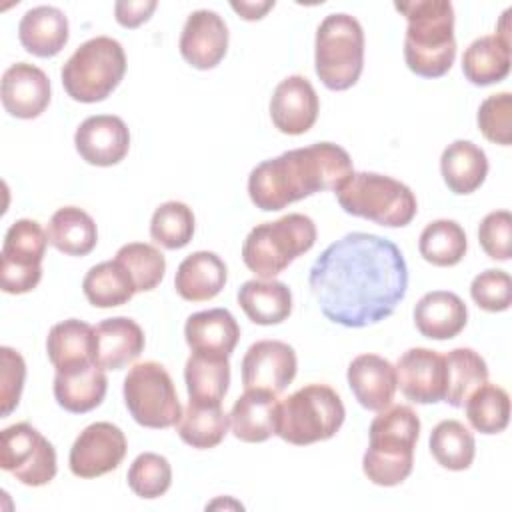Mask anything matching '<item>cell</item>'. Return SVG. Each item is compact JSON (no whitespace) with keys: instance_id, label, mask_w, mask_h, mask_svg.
I'll return each mask as SVG.
<instances>
[{"instance_id":"603a6c76","label":"cell","mask_w":512,"mask_h":512,"mask_svg":"<svg viewBox=\"0 0 512 512\" xmlns=\"http://www.w3.org/2000/svg\"><path fill=\"white\" fill-rule=\"evenodd\" d=\"M184 338L192 352L228 358L240 340V326L226 308H210L188 316Z\"/></svg>"},{"instance_id":"c3c4849f","label":"cell","mask_w":512,"mask_h":512,"mask_svg":"<svg viewBox=\"0 0 512 512\" xmlns=\"http://www.w3.org/2000/svg\"><path fill=\"white\" fill-rule=\"evenodd\" d=\"M230 6L244 20H260L270 8H274V0H266V2H232Z\"/></svg>"},{"instance_id":"7bdbcfd3","label":"cell","mask_w":512,"mask_h":512,"mask_svg":"<svg viewBox=\"0 0 512 512\" xmlns=\"http://www.w3.org/2000/svg\"><path fill=\"white\" fill-rule=\"evenodd\" d=\"M478 128L486 140L502 146L512 142V94L500 92L488 96L478 108Z\"/></svg>"},{"instance_id":"ab89813d","label":"cell","mask_w":512,"mask_h":512,"mask_svg":"<svg viewBox=\"0 0 512 512\" xmlns=\"http://www.w3.org/2000/svg\"><path fill=\"white\" fill-rule=\"evenodd\" d=\"M150 236L166 250L184 248L194 236L192 208L178 200L160 204L150 220Z\"/></svg>"},{"instance_id":"f1b7e54d","label":"cell","mask_w":512,"mask_h":512,"mask_svg":"<svg viewBox=\"0 0 512 512\" xmlns=\"http://www.w3.org/2000/svg\"><path fill=\"white\" fill-rule=\"evenodd\" d=\"M238 304L260 326L284 322L292 312V292L280 280H248L238 288Z\"/></svg>"},{"instance_id":"60d3db41","label":"cell","mask_w":512,"mask_h":512,"mask_svg":"<svg viewBox=\"0 0 512 512\" xmlns=\"http://www.w3.org/2000/svg\"><path fill=\"white\" fill-rule=\"evenodd\" d=\"M114 260L126 268V272L134 280L136 292L154 290L162 282L166 272L164 254L152 244H144V242L124 244L116 252Z\"/></svg>"},{"instance_id":"9a60e30c","label":"cell","mask_w":512,"mask_h":512,"mask_svg":"<svg viewBox=\"0 0 512 512\" xmlns=\"http://www.w3.org/2000/svg\"><path fill=\"white\" fill-rule=\"evenodd\" d=\"M396 386L416 404L444 400L446 364L444 356L430 348H410L396 362Z\"/></svg>"},{"instance_id":"1f68e13d","label":"cell","mask_w":512,"mask_h":512,"mask_svg":"<svg viewBox=\"0 0 512 512\" xmlns=\"http://www.w3.org/2000/svg\"><path fill=\"white\" fill-rule=\"evenodd\" d=\"M48 242L62 254L86 256L98 242L96 222L78 206L58 208L48 222Z\"/></svg>"},{"instance_id":"4fadbf2b","label":"cell","mask_w":512,"mask_h":512,"mask_svg":"<svg viewBox=\"0 0 512 512\" xmlns=\"http://www.w3.org/2000/svg\"><path fill=\"white\" fill-rule=\"evenodd\" d=\"M126 450V436L116 424L94 422L78 434L70 448V472L78 478L104 476L118 468Z\"/></svg>"},{"instance_id":"8992f818","label":"cell","mask_w":512,"mask_h":512,"mask_svg":"<svg viewBox=\"0 0 512 512\" xmlns=\"http://www.w3.org/2000/svg\"><path fill=\"white\" fill-rule=\"evenodd\" d=\"M316 242V224L306 214H286L254 226L244 244L242 260L260 280H272Z\"/></svg>"},{"instance_id":"5bb4252c","label":"cell","mask_w":512,"mask_h":512,"mask_svg":"<svg viewBox=\"0 0 512 512\" xmlns=\"http://www.w3.org/2000/svg\"><path fill=\"white\" fill-rule=\"evenodd\" d=\"M242 384L246 390L280 394L296 376V352L280 340H258L242 358Z\"/></svg>"},{"instance_id":"836d02e7","label":"cell","mask_w":512,"mask_h":512,"mask_svg":"<svg viewBox=\"0 0 512 512\" xmlns=\"http://www.w3.org/2000/svg\"><path fill=\"white\" fill-rule=\"evenodd\" d=\"M446 390L444 402L452 408L464 406L468 396L488 382V366L472 348H454L444 356Z\"/></svg>"},{"instance_id":"484cf974","label":"cell","mask_w":512,"mask_h":512,"mask_svg":"<svg viewBox=\"0 0 512 512\" xmlns=\"http://www.w3.org/2000/svg\"><path fill=\"white\" fill-rule=\"evenodd\" d=\"M278 398L266 390H246L230 410L232 434L242 442H264L276 434Z\"/></svg>"},{"instance_id":"7c38bea8","label":"cell","mask_w":512,"mask_h":512,"mask_svg":"<svg viewBox=\"0 0 512 512\" xmlns=\"http://www.w3.org/2000/svg\"><path fill=\"white\" fill-rule=\"evenodd\" d=\"M0 468L26 486H44L56 476V450L32 424L18 422L0 434Z\"/></svg>"},{"instance_id":"f6af8a7d","label":"cell","mask_w":512,"mask_h":512,"mask_svg":"<svg viewBox=\"0 0 512 512\" xmlns=\"http://www.w3.org/2000/svg\"><path fill=\"white\" fill-rule=\"evenodd\" d=\"M478 242L492 260H510L512 254V214L494 210L478 226Z\"/></svg>"},{"instance_id":"4dcf8cb0","label":"cell","mask_w":512,"mask_h":512,"mask_svg":"<svg viewBox=\"0 0 512 512\" xmlns=\"http://www.w3.org/2000/svg\"><path fill=\"white\" fill-rule=\"evenodd\" d=\"M230 428V416L222 402H198L188 398V406L176 424L178 436L192 448L206 450L218 446Z\"/></svg>"},{"instance_id":"52a82bcc","label":"cell","mask_w":512,"mask_h":512,"mask_svg":"<svg viewBox=\"0 0 512 512\" xmlns=\"http://www.w3.org/2000/svg\"><path fill=\"white\" fill-rule=\"evenodd\" d=\"M126 54L118 40L96 36L80 44L62 66V86L66 94L84 104L106 100L122 82Z\"/></svg>"},{"instance_id":"277c9868","label":"cell","mask_w":512,"mask_h":512,"mask_svg":"<svg viewBox=\"0 0 512 512\" xmlns=\"http://www.w3.org/2000/svg\"><path fill=\"white\" fill-rule=\"evenodd\" d=\"M420 436L418 414L404 404L384 408L368 430V448L362 470L372 484L398 486L414 466V448Z\"/></svg>"},{"instance_id":"3957f363","label":"cell","mask_w":512,"mask_h":512,"mask_svg":"<svg viewBox=\"0 0 512 512\" xmlns=\"http://www.w3.org/2000/svg\"><path fill=\"white\" fill-rule=\"evenodd\" d=\"M408 20L404 36L406 66L422 78L444 76L456 58L454 8L448 0L396 2Z\"/></svg>"},{"instance_id":"e575fe53","label":"cell","mask_w":512,"mask_h":512,"mask_svg":"<svg viewBox=\"0 0 512 512\" xmlns=\"http://www.w3.org/2000/svg\"><path fill=\"white\" fill-rule=\"evenodd\" d=\"M184 380L190 400L222 402L230 384L228 358L192 352L184 366Z\"/></svg>"},{"instance_id":"bcb514c9","label":"cell","mask_w":512,"mask_h":512,"mask_svg":"<svg viewBox=\"0 0 512 512\" xmlns=\"http://www.w3.org/2000/svg\"><path fill=\"white\" fill-rule=\"evenodd\" d=\"M0 398H2V416H8L20 402V394L24 388L26 378V364L24 358L8 348H0Z\"/></svg>"},{"instance_id":"e0dca14e","label":"cell","mask_w":512,"mask_h":512,"mask_svg":"<svg viewBox=\"0 0 512 512\" xmlns=\"http://www.w3.org/2000/svg\"><path fill=\"white\" fill-rule=\"evenodd\" d=\"M320 110V100L308 78L294 74L284 78L272 92L270 118L272 124L290 136L308 132Z\"/></svg>"},{"instance_id":"ba28073f","label":"cell","mask_w":512,"mask_h":512,"mask_svg":"<svg viewBox=\"0 0 512 512\" xmlns=\"http://www.w3.org/2000/svg\"><path fill=\"white\" fill-rule=\"evenodd\" d=\"M344 404L326 384H308L278 406L276 436L294 446H308L332 438L344 424Z\"/></svg>"},{"instance_id":"8fae6325","label":"cell","mask_w":512,"mask_h":512,"mask_svg":"<svg viewBox=\"0 0 512 512\" xmlns=\"http://www.w3.org/2000/svg\"><path fill=\"white\" fill-rule=\"evenodd\" d=\"M48 244V234L36 220L22 218L10 224L0 264V286L6 294H26L38 286Z\"/></svg>"},{"instance_id":"4316f807","label":"cell","mask_w":512,"mask_h":512,"mask_svg":"<svg viewBox=\"0 0 512 512\" xmlns=\"http://www.w3.org/2000/svg\"><path fill=\"white\" fill-rule=\"evenodd\" d=\"M18 38L26 52L52 58L68 42V18L56 6L30 8L18 24Z\"/></svg>"},{"instance_id":"d6a6232c","label":"cell","mask_w":512,"mask_h":512,"mask_svg":"<svg viewBox=\"0 0 512 512\" xmlns=\"http://www.w3.org/2000/svg\"><path fill=\"white\" fill-rule=\"evenodd\" d=\"M82 290L86 300L96 308L122 306L136 294L134 280L116 260H106L92 266L82 280Z\"/></svg>"},{"instance_id":"7a4b0ae2","label":"cell","mask_w":512,"mask_h":512,"mask_svg":"<svg viewBox=\"0 0 512 512\" xmlns=\"http://www.w3.org/2000/svg\"><path fill=\"white\" fill-rule=\"evenodd\" d=\"M352 172L350 154L342 146L316 142L286 150L252 168L248 196L256 208L274 212L316 192H336Z\"/></svg>"},{"instance_id":"f546056e","label":"cell","mask_w":512,"mask_h":512,"mask_svg":"<svg viewBox=\"0 0 512 512\" xmlns=\"http://www.w3.org/2000/svg\"><path fill=\"white\" fill-rule=\"evenodd\" d=\"M462 72L474 86L502 82L510 74V40L498 34L476 38L464 50Z\"/></svg>"},{"instance_id":"6da1fadb","label":"cell","mask_w":512,"mask_h":512,"mask_svg":"<svg viewBox=\"0 0 512 512\" xmlns=\"http://www.w3.org/2000/svg\"><path fill=\"white\" fill-rule=\"evenodd\" d=\"M308 286L330 322L364 328L392 316L404 300L408 266L392 240L350 232L314 260Z\"/></svg>"},{"instance_id":"7dc6e473","label":"cell","mask_w":512,"mask_h":512,"mask_svg":"<svg viewBox=\"0 0 512 512\" xmlns=\"http://www.w3.org/2000/svg\"><path fill=\"white\" fill-rule=\"evenodd\" d=\"M158 2L156 0H120L114 4V14L120 26L124 28H136L140 24H144L152 12L156 10Z\"/></svg>"},{"instance_id":"d590c367","label":"cell","mask_w":512,"mask_h":512,"mask_svg":"<svg viewBox=\"0 0 512 512\" xmlns=\"http://www.w3.org/2000/svg\"><path fill=\"white\" fill-rule=\"evenodd\" d=\"M46 352L54 368L94 360V328L78 318L58 322L48 332Z\"/></svg>"},{"instance_id":"ee69618b","label":"cell","mask_w":512,"mask_h":512,"mask_svg":"<svg viewBox=\"0 0 512 512\" xmlns=\"http://www.w3.org/2000/svg\"><path fill=\"white\" fill-rule=\"evenodd\" d=\"M470 296L486 312H504L512 302V280L504 270H484L472 280Z\"/></svg>"},{"instance_id":"30bf717a","label":"cell","mask_w":512,"mask_h":512,"mask_svg":"<svg viewBox=\"0 0 512 512\" xmlns=\"http://www.w3.org/2000/svg\"><path fill=\"white\" fill-rule=\"evenodd\" d=\"M124 402L144 428H170L182 418V406L166 368L154 360L132 366L124 378Z\"/></svg>"},{"instance_id":"44dd1931","label":"cell","mask_w":512,"mask_h":512,"mask_svg":"<svg viewBox=\"0 0 512 512\" xmlns=\"http://www.w3.org/2000/svg\"><path fill=\"white\" fill-rule=\"evenodd\" d=\"M348 386L366 410L380 412L392 404L396 392V368L378 354H360L348 366Z\"/></svg>"},{"instance_id":"9c48e42d","label":"cell","mask_w":512,"mask_h":512,"mask_svg":"<svg viewBox=\"0 0 512 512\" xmlns=\"http://www.w3.org/2000/svg\"><path fill=\"white\" fill-rule=\"evenodd\" d=\"M314 66L328 90H348L358 82L364 68V30L354 16L338 12L320 22Z\"/></svg>"},{"instance_id":"f35d334b","label":"cell","mask_w":512,"mask_h":512,"mask_svg":"<svg viewBox=\"0 0 512 512\" xmlns=\"http://www.w3.org/2000/svg\"><path fill=\"white\" fill-rule=\"evenodd\" d=\"M466 404V418L470 426L482 434H498L510 420V396L504 388L484 382L476 388Z\"/></svg>"},{"instance_id":"8d00e7d4","label":"cell","mask_w":512,"mask_h":512,"mask_svg":"<svg viewBox=\"0 0 512 512\" xmlns=\"http://www.w3.org/2000/svg\"><path fill=\"white\" fill-rule=\"evenodd\" d=\"M468 242L464 228L454 220H434L420 234V256L434 266H456L466 254Z\"/></svg>"},{"instance_id":"7402d4cb","label":"cell","mask_w":512,"mask_h":512,"mask_svg":"<svg viewBox=\"0 0 512 512\" xmlns=\"http://www.w3.org/2000/svg\"><path fill=\"white\" fill-rule=\"evenodd\" d=\"M144 350V332L128 316L106 318L94 326V362L104 370L132 364Z\"/></svg>"},{"instance_id":"b9f144b4","label":"cell","mask_w":512,"mask_h":512,"mask_svg":"<svg viewBox=\"0 0 512 512\" xmlns=\"http://www.w3.org/2000/svg\"><path fill=\"white\" fill-rule=\"evenodd\" d=\"M126 480L136 496L152 500L168 492L172 484V468L164 456L156 452H144L138 454L130 464Z\"/></svg>"},{"instance_id":"cb8c5ba5","label":"cell","mask_w":512,"mask_h":512,"mask_svg":"<svg viewBox=\"0 0 512 512\" xmlns=\"http://www.w3.org/2000/svg\"><path fill=\"white\" fill-rule=\"evenodd\" d=\"M468 322L464 300L448 290H432L414 306L416 330L432 340H450L458 336Z\"/></svg>"},{"instance_id":"d4e9b609","label":"cell","mask_w":512,"mask_h":512,"mask_svg":"<svg viewBox=\"0 0 512 512\" xmlns=\"http://www.w3.org/2000/svg\"><path fill=\"white\" fill-rule=\"evenodd\" d=\"M224 260L208 250H198L186 256L174 276V288L188 302H206L218 296L226 284Z\"/></svg>"},{"instance_id":"d6986e66","label":"cell","mask_w":512,"mask_h":512,"mask_svg":"<svg viewBox=\"0 0 512 512\" xmlns=\"http://www.w3.org/2000/svg\"><path fill=\"white\" fill-rule=\"evenodd\" d=\"M2 106L20 120L38 118L50 104V80L46 72L28 62H16L2 74Z\"/></svg>"},{"instance_id":"2e32d148","label":"cell","mask_w":512,"mask_h":512,"mask_svg":"<svg viewBox=\"0 0 512 512\" xmlns=\"http://www.w3.org/2000/svg\"><path fill=\"white\" fill-rule=\"evenodd\" d=\"M178 48L190 66L210 70L226 56L228 26L214 10H194L184 22Z\"/></svg>"},{"instance_id":"5b68a950","label":"cell","mask_w":512,"mask_h":512,"mask_svg":"<svg viewBox=\"0 0 512 512\" xmlns=\"http://www.w3.org/2000/svg\"><path fill=\"white\" fill-rule=\"evenodd\" d=\"M334 194L346 214L388 228L408 226L418 212L416 196L404 182L376 172H352Z\"/></svg>"},{"instance_id":"ffe728a7","label":"cell","mask_w":512,"mask_h":512,"mask_svg":"<svg viewBox=\"0 0 512 512\" xmlns=\"http://www.w3.org/2000/svg\"><path fill=\"white\" fill-rule=\"evenodd\" d=\"M108 380L104 368L94 360L56 368L54 376V398L72 414H84L102 404L106 396Z\"/></svg>"},{"instance_id":"83f0119b","label":"cell","mask_w":512,"mask_h":512,"mask_svg":"<svg viewBox=\"0 0 512 512\" xmlns=\"http://www.w3.org/2000/svg\"><path fill=\"white\" fill-rule=\"evenodd\" d=\"M440 172L450 192L472 194L486 180L488 158L474 142L454 140L440 156Z\"/></svg>"},{"instance_id":"74e56055","label":"cell","mask_w":512,"mask_h":512,"mask_svg":"<svg viewBox=\"0 0 512 512\" xmlns=\"http://www.w3.org/2000/svg\"><path fill=\"white\" fill-rule=\"evenodd\" d=\"M430 452L442 468L458 472L470 468L476 454V442L462 422L442 420L430 432Z\"/></svg>"},{"instance_id":"ac0fdd59","label":"cell","mask_w":512,"mask_h":512,"mask_svg":"<svg viewBox=\"0 0 512 512\" xmlns=\"http://www.w3.org/2000/svg\"><path fill=\"white\" fill-rule=\"evenodd\" d=\"M74 144L84 162L92 166H114L130 148V132L122 118L112 114L88 116L74 134Z\"/></svg>"}]
</instances>
